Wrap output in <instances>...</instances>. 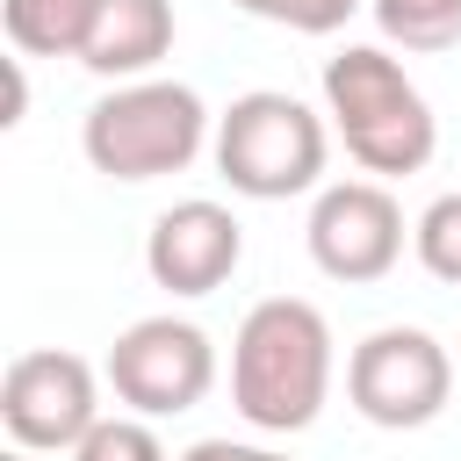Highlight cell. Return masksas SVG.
Instances as JSON below:
<instances>
[{
    "label": "cell",
    "instance_id": "cell-1",
    "mask_svg": "<svg viewBox=\"0 0 461 461\" xmlns=\"http://www.w3.org/2000/svg\"><path fill=\"white\" fill-rule=\"evenodd\" d=\"M331 396V324L303 295H267L230 339V403L252 432H303Z\"/></svg>",
    "mask_w": 461,
    "mask_h": 461
},
{
    "label": "cell",
    "instance_id": "cell-2",
    "mask_svg": "<svg viewBox=\"0 0 461 461\" xmlns=\"http://www.w3.org/2000/svg\"><path fill=\"white\" fill-rule=\"evenodd\" d=\"M324 115L346 137L353 166L396 180V173H425V158L439 151V115L418 94V79L382 50V43H346L339 58H324Z\"/></svg>",
    "mask_w": 461,
    "mask_h": 461
},
{
    "label": "cell",
    "instance_id": "cell-3",
    "mask_svg": "<svg viewBox=\"0 0 461 461\" xmlns=\"http://www.w3.org/2000/svg\"><path fill=\"white\" fill-rule=\"evenodd\" d=\"M79 144H86V166L108 173V180H158V173H180L202 158L209 137V108L194 86L180 79H130L115 94H101L79 122Z\"/></svg>",
    "mask_w": 461,
    "mask_h": 461
},
{
    "label": "cell",
    "instance_id": "cell-4",
    "mask_svg": "<svg viewBox=\"0 0 461 461\" xmlns=\"http://www.w3.org/2000/svg\"><path fill=\"white\" fill-rule=\"evenodd\" d=\"M324 122L281 86H252L216 115V173L245 202H288L324 180Z\"/></svg>",
    "mask_w": 461,
    "mask_h": 461
},
{
    "label": "cell",
    "instance_id": "cell-5",
    "mask_svg": "<svg viewBox=\"0 0 461 461\" xmlns=\"http://www.w3.org/2000/svg\"><path fill=\"white\" fill-rule=\"evenodd\" d=\"M346 396H353V411H360L367 425H382V432H418V425H432V418L447 411V396H454V360H447V346H439L432 331H418V324H382V331H367V339L353 346V360H346Z\"/></svg>",
    "mask_w": 461,
    "mask_h": 461
},
{
    "label": "cell",
    "instance_id": "cell-6",
    "mask_svg": "<svg viewBox=\"0 0 461 461\" xmlns=\"http://www.w3.org/2000/svg\"><path fill=\"white\" fill-rule=\"evenodd\" d=\"M216 382V346L187 317H137L108 346V389L130 403V418H180L209 396Z\"/></svg>",
    "mask_w": 461,
    "mask_h": 461
},
{
    "label": "cell",
    "instance_id": "cell-7",
    "mask_svg": "<svg viewBox=\"0 0 461 461\" xmlns=\"http://www.w3.org/2000/svg\"><path fill=\"white\" fill-rule=\"evenodd\" d=\"M0 425L22 454H72L94 425H101V389L94 367L65 346H36L14 353L0 375Z\"/></svg>",
    "mask_w": 461,
    "mask_h": 461
},
{
    "label": "cell",
    "instance_id": "cell-8",
    "mask_svg": "<svg viewBox=\"0 0 461 461\" xmlns=\"http://www.w3.org/2000/svg\"><path fill=\"white\" fill-rule=\"evenodd\" d=\"M310 259L331 281H382L403 259V209L382 180H331L310 202Z\"/></svg>",
    "mask_w": 461,
    "mask_h": 461
},
{
    "label": "cell",
    "instance_id": "cell-9",
    "mask_svg": "<svg viewBox=\"0 0 461 461\" xmlns=\"http://www.w3.org/2000/svg\"><path fill=\"white\" fill-rule=\"evenodd\" d=\"M238 259H245V223L209 194H187V202L158 209V223L144 238V274L166 295H209L238 274Z\"/></svg>",
    "mask_w": 461,
    "mask_h": 461
},
{
    "label": "cell",
    "instance_id": "cell-10",
    "mask_svg": "<svg viewBox=\"0 0 461 461\" xmlns=\"http://www.w3.org/2000/svg\"><path fill=\"white\" fill-rule=\"evenodd\" d=\"M166 50H173V0H108L86 50H79V65L94 79L130 86V79H151V65Z\"/></svg>",
    "mask_w": 461,
    "mask_h": 461
},
{
    "label": "cell",
    "instance_id": "cell-11",
    "mask_svg": "<svg viewBox=\"0 0 461 461\" xmlns=\"http://www.w3.org/2000/svg\"><path fill=\"white\" fill-rule=\"evenodd\" d=\"M108 0H0V29L22 58H79Z\"/></svg>",
    "mask_w": 461,
    "mask_h": 461
},
{
    "label": "cell",
    "instance_id": "cell-12",
    "mask_svg": "<svg viewBox=\"0 0 461 461\" xmlns=\"http://www.w3.org/2000/svg\"><path fill=\"white\" fill-rule=\"evenodd\" d=\"M375 29L403 50H454L461 43V0H367Z\"/></svg>",
    "mask_w": 461,
    "mask_h": 461
},
{
    "label": "cell",
    "instance_id": "cell-13",
    "mask_svg": "<svg viewBox=\"0 0 461 461\" xmlns=\"http://www.w3.org/2000/svg\"><path fill=\"white\" fill-rule=\"evenodd\" d=\"M411 245H418V267L432 281H454L461 288V187L425 202V216L411 223Z\"/></svg>",
    "mask_w": 461,
    "mask_h": 461
},
{
    "label": "cell",
    "instance_id": "cell-14",
    "mask_svg": "<svg viewBox=\"0 0 461 461\" xmlns=\"http://www.w3.org/2000/svg\"><path fill=\"white\" fill-rule=\"evenodd\" d=\"M245 7L252 22H274V29H295V36H331L360 14V0H230Z\"/></svg>",
    "mask_w": 461,
    "mask_h": 461
},
{
    "label": "cell",
    "instance_id": "cell-15",
    "mask_svg": "<svg viewBox=\"0 0 461 461\" xmlns=\"http://www.w3.org/2000/svg\"><path fill=\"white\" fill-rule=\"evenodd\" d=\"M72 461H166V447H158L151 418H101V425L72 447Z\"/></svg>",
    "mask_w": 461,
    "mask_h": 461
},
{
    "label": "cell",
    "instance_id": "cell-16",
    "mask_svg": "<svg viewBox=\"0 0 461 461\" xmlns=\"http://www.w3.org/2000/svg\"><path fill=\"white\" fill-rule=\"evenodd\" d=\"M180 461H288V454H274V447H252V439H194Z\"/></svg>",
    "mask_w": 461,
    "mask_h": 461
},
{
    "label": "cell",
    "instance_id": "cell-17",
    "mask_svg": "<svg viewBox=\"0 0 461 461\" xmlns=\"http://www.w3.org/2000/svg\"><path fill=\"white\" fill-rule=\"evenodd\" d=\"M22 115H29V79H22V58H7V115H0V122L14 130Z\"/></svg>",
    "mask_w": 461,
    "mask_h": 461
},
{
    "label": "cell",
    "instance_id": "cell-18",
    "mask_svg": "<svg viewBox=\"0 0 461 461\" xmlns=\"http://www.w3.org/2000/svg\"><path fill=\"white\" fill-rule=\"evenodd\" d=\"M7 461H29V454H22V447H14V454H7Z\"/></svg>",
    "mask_w": 461,
    "mask_h": 461
}]
</instances>
